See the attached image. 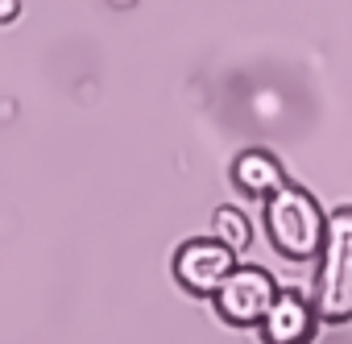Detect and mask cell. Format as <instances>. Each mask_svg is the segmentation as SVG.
<instances>
[{
    "label": "cell",
    "mask_w": 352,
    "mask_h": 344,
    "mask_svg": "<svg viewBox=\"0 0 352 344\" xmlns=\"http://www.w3.org/2000/svg\"><path fill=\"white\" fill-rule=\"evenodd\" d=\"M323 224H327V220H323L319 204H315L302 187L282 183V187L265 200V228H270V241L278 245V253H286V257H294V261L319 257Z\"/></svg>",
    "instance_id": "6da1fadb"
},
{
    "label": "cell",
    "mask_w": 352,
    "mask_h": 344,
    "mask_svg": "<svg viewBox=\"0 0 352 344\" xmlns=\"http://www.w3.org/2000/svg\"><path fill=\"white\" fill-rule=\"evenodd\" d=\"M319 315L340 323L352 311V212L340 208L323 224V245H319Z\"/></svg>",
    "instance_id": "7a4b0ae2"
},
{
    "label": "cell",
    "mask_w": 352,
    "mask_h": 344,
    "mask_svg": "<svg viewBox=\"0 0 352 344\" xmlns=\"http://www.w3.org/2000/svg\"><path fill=\"white\" fill-rule=\"evenodd\" d=\"M278 286L261 266H232L228 278L216 286V307L228 323H261L265 307L274 303Z\"/></svg>",
    "instance_id": "3957f363"
},
{
    "label": "cell",
    "mask_w": 352,
    "mask_h": 344,
    "mask_svg": "<svg viewBox=\"0 0 352 344\" xmlns=\"http://www.w3.org/2000/svg\"><path fill=\"white\" fill-rule=\"evenodd\" d=\"M232 266H236V257L216 237H195L174 253V278L195 294H216V286L228 278Z\"/></svg>",
    "instance_id": "277c9868"
},
{
    "label": "cell",
    "mask_w": 352,
    "mask_h": 344,
    "mask_svg": "<svg viewBox=\"0 0 352 344\" xmlns=\"http://www.w3.org/2000/svg\"><path fill=\"white\" fill-rule=\"evenodd\" d=\"M315 332V311L298 290H278L274 303L261 315V336L265 344H307Z\"/></svg>",
    "instance_id": "5b68a950"
},
{
    "label": "cell",
    "mask_w": 352,
    "mask_h": 344,
    "mask_svg": "<svg viewBox=\"0 0 352 344\" xmlns=\"http://www.w3.org/2000/svg\"><path fill=\"white\" fill-rule=\"evenodd\" d=\"M232 183L245 191V195H274L282 183H286V175H282V166H278V158L274 153H265V149H245L236 162H232Z\"/></svg>",
    "instance_id": "8992f818"
},
{
    "label": "cell",
    "mask_w": 352,
    "mask_h": 344,
    "mask_svg": "<svg viewBox=\"0 0 352 344\" xmlns=\"http://www.w3.org/2000/svg\"><path fill=\"white\" fill-rule=\"evenodd\" d=\"M216 241L228 249V253H236V249H245L249 241H253V224L245 220V212H236V208H216Z\"/></svg>",
    "instance_id": "52a82bcc"
}]
</instances>
